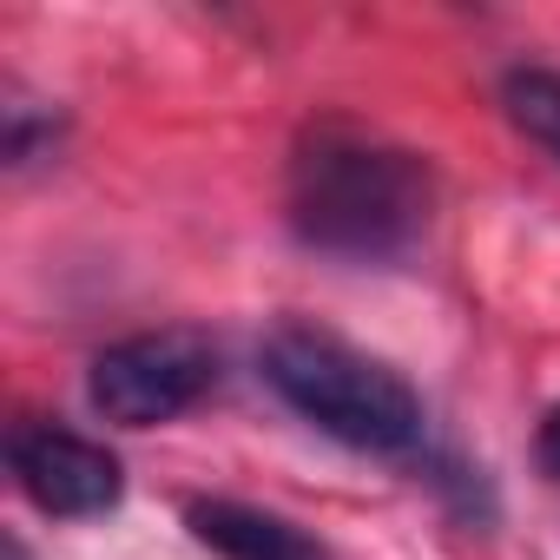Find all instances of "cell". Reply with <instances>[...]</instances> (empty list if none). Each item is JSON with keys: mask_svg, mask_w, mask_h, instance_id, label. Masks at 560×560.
<instances>
[{"mask_svg": "<svg viewBox=\"0 0 560 560\" xmlns=\"http://www.w3.org/2000/svg\"><path fill=\"white\" fill-rule=\"evenodd\" d=\"M8 468L21 481V494L54 514V521H93L113 514L126 494V468L106 442H86L60 422H21L8 435Z\"/></svg>", "mask_w": 560, "mask_h": 560, "instance_id": "obj_4", "label": "cell"}, {"mask_svg": "<svg viewBox=\"0 0 560 560\" xmlns=\"http://www.w3.org/2000/svg\"><path fill=\"white\" fill-rule=\"evenodd\" d=\"M218 383V350L198 330H145L93 357L86 396L106 422L119 429H159L185 416L205 389Z\"/></svg>", "mask_w": 560, "mask_h": 560, "instance_id": "obj_3", "label": "cell"}, {"mask_svg": "<svg viewBox=\"0 0 560 560\" xmlns=\"http://www.w3.org/2000/svg\"><path fill=\"white\" fill-rule=\"evenodd\" d=\"M264 383L284 396L311 429L337 435L363 455H416L422 448V402L416 389L383 370L376 357L324 337V330H270L264 337Z\"/></svg>", "mask_w": 560, "mask_h": 560, "instance_id": "obj_2", "label": "cell"}, {"mask_svg": "<svg viewBox=\"0 0 560 560\" xmlns=\"http://www.w3.org/2000/svg\"><path fill=\"white\" fill-rule=\"evenodd\" d=\"M501 106H508V119H514L540 152L560 159V80H553V73H540V67L508 73V80H501Z\"/></svg>", "mask_w": 560, "mask_h": 560, "instance_id": "obj_6", "label": "cell"}, {"mask_svg": "<svg viewBox=\"0 0 560 560\" xmlns=\"http://www.w3.org/2000/svg\"><path fill=\"white\" fill-rule=\"evenodd\" d=\"M534 455H540V468L560 481V402L540 416V435H534Z\"/></svg>", "mask_w": 560, "mask_h": 560, "instance_id": "obj_7", "label": "cell"}, {"mask_svg": "<svg viewBox=\"0 0 560 560\" xmlns=\"http://www.w3.org/2000/svg\"><path fill=\"white\" fill-rule=\"evenodd\" d=\"M185 527L198 547H211L218 560H330L298 521L264 514L250 501H191Z\"/></svg>", "mask_w": 560, "mask_h": 560, "instance_id": "obj_5", "label": "cell"}, {"mask_svg": "<svg viewBox=\"0 0 560 560\" xmlns=\"http://www.w3.org/2000/svg\"><path fill=\"white\" fill-rule=\"evenodd\" d=\"M284 211L311 250L376 264L422 237L435 211V172L429 159L357 126H317L291 159Z\"/></svg>", "mask_w": 560, "mask_h": 560, "instance_id": "obj_1", "label": "cell"}]
</instances>
